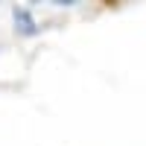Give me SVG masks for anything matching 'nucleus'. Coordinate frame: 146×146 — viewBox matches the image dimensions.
I'll return each instance as SVG.
<instances>
[{"mask_svg":"<svg viewBox=\"0 0 146 146\" xmlns=\"http://www.w3.org/2000/svg\"><path fill=\"white\" fill-rule=\"evenodd\" d=\"M12 15H15V29L21 35H35L38 32V23H35V18L29 15V9H15Z\"/></svg>","mask_w":146,"mask_h":146,"instance_id":"obj_1","label":"nucleus"}]
</instances>
